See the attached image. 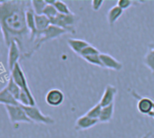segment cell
<instances>
[{"label":"cell","mask_w":154,"mask_h":138,"mask_svg":"<svg viewBox=\"0 0 154 138\" xmlns=\"http://www.w3.org/2000/svg\"><path fill=\"white\" fill-rule=\"evenodd\" d=\"M30 6L31 1H0V32L8 47L12 42L17 43L21 59L30 58L37 51L26 25V11Z\"/></svg>","instance_id":"1"},{"label":"cell","mask_w":154,"mask_h":138,"mask_svg":"<svg viewBox=\"0 0 154 138\" xmlns=\"http://www.w3.org/2000/svg\"><path fill=\"white\" fill-rule=\"evenodd\" d=\"M10 73H11L10 77L13 78V80L16 82V84L20 87V89L22 91H24L29 96V98L31 100L32 106L36 105L35 99V97H34V96H33V94H32L29 86H28V83H27L26 77V75H25V73H24L23 69H22V67H21V65H20L19 63H17L15 65L14 69L12 70V72H10Z\"/></svg>","instance_id":"2"},{"label":"cell","mask_w":154,"mask_h":138,"mask_svg":"<svg viewBox=\"0 0 154 138\" xmlns=\"http://www.w3.org/2000/svg\"><path fill=\"white\" fill-rule=\"evenodd\" d=\"M67 34V31H65L63 28H60L58 27L51 25L47 29H45L43 32H38L35 37V46L37 50L44 45L45 42L58 38L62 36L63 35Z\"/></svg>","instance_id":"3"},{"label":"cell","mask_w":154,"mask_h":138,"mask_svg":"<svg viewBox=\"0 0 154 138\" xmlns=\"http://www.w3.org/2000/svg\"><path fill=\"white\" fill-rule=\"evenodd\" d=\"M5 108L7 110L8 115L9 117L10 123L17 128V125L20 123H32L31 120L28 118L26 111L24 110V107L21 105H5Z\"/></svg>","instance_id":"4"},{"label":"cell","mask_w":154,"mask_h":138,"mask_svg":"<svg viewBox=\"0 0 154 138\" xmlns=\"http://www.w3.org/2000/svg\"><path fill=\"white\" fill-rule=\"evenodd\" d=\"M50 21H51V25L63 28L65 31H67V33L69 34H73L75 32L74 25H75L76 17L73 13L70 15L58 14L54 18L51 19Z\"/></svg>","instance_id":"5"},{"label":"cell","mask_w":154,"mask_h":138,"mask_svg":"<svg viewBox=\"0 0 154 138\" xmlns=\"http://www.w3.org/2000/svg\"><path fill=\"white\" fill-rule=\"evenodd\" d=\"M24 110L26 111L28 118L31 120L32 123H36V124H54V120L53 117L46 115L42 113V111L36 106V105H28V106H24Z\"/></svg>","instance_id":"6"},{"label":"cell","mask_w":154,"mask_h":138,"mask_svg":"<svg viewBox=\"0 0 154 138\" xmlns=\"http://www.w3.org/2000/svg\"><path fill=\"white\" fill-rule=\"evenodd\" d=\"M21 51L17 42H12L8 46V70L12 72L15 65L19 63L21 59Z\"/></svg>","instance_id":"7"},{"label":"cell","mask_w":154,"mask_h":138,"mask_svg":"<svg viewBox=\"0 0 154 138\" xmlns=\"http://www.w3.org/2000/svg\"><path fill=\"white\" fill-rule=\"evenodd\" d=\"M45 102L48 105L56 107L63 104L64 100V95L63 93L57 88H54L49 90L45 95Z\"/></svg>","instance_id":"8"},{"label":"cell","mask_w":154,"mask_h":138,"mask_svg":"<svg viewBox=\"0 0 154 138\" xmlns=\"http://www.w3.org/2000/svg\"><path fill=\"white\" fill-rule=\"evenodd\" d=\"M100 57H101L103 66L104 68L111 69V70H114V71H120L122 69V66H123L122 64L117 59H115L114 57H112V55H110L109 54L101 53Z\"/></svg>","instance_id":"9"},{"label":"cell","mask_w":154,"mask_h":138,"mask_svg":"<svg viewBox=\"0 0 154 138\" xmlns=\"http://www.w3.org/2000/svg\"><path fill=\"white\" fill-rule=\"evenodd\" d=\"M117 95V88L113 86L108 85L105 87V90L103 92V95L102 96V98L99 102L102 107H105L107 105H110L113 104L115 96Z\"/></svg>","instance_id":"10"},{"label":"cell","mask_w":154,"mask_h":138,"mask_svg":"<svg viewBox=\"0 0 154 138\" xmlns=\"http://www.w3.org/2000/svg\"><path fill=\"white\" fill-rule=\"evenodd\" d=\"M99 123V120L97 119H93L89 116H87L86 114L80 116L79 118H77L76 122H75V130H87L90 129L92 127H94V125H96Z\"/></svg>","instance_id":"11"},{"label":"cell","mask_w":154,"mask_h":138,"mask_svg":"<svg viewBox=\"0 0 154 138\" xmlns=\"http://www.w3.org/2000/svg\"><path fill=\"white\" fill-rule=\"evenodd\" d=\"M154 102L149 97H140L138 98L137 109L142 114H149L153 110Z\"/></svg>","instance_id":"12"},{"label":"cell","mask_w":154,"mask_h":138,"mask_svg":"<svg viewBox=\"0 0 154 138\" xmlns=\"http://www.w3.org/2000/svg\"><path fill=\"white\" fill-rule=\"evenodd\" d=\"M67 45H69V47L76 54L80 55L81 53L83 52V50L88 46L90 44L88 42H86L85 40L83 39H75V38H69L67 40Z\"/></svg>","instance_id":"13"},{"label":"cell","mask_w":154,"mask_h":138,"mask_svg":"<svg viewBox=\"0 0 154 138\" xmlns=\"http://www.w3.org/2000/svg\"><path fill=\"white\" fill-rule=\"evenodd\" d=\"M0 104H2L4 105H19V103L10 94V92L7 89V87H4L3 89L0 90Z\"/></svg>","instance_id":"14"},{"label":"cell","mask_w":154,"mask_h":138,"mask_svg":"<svg viewBox=\"0 0 154 138\" xmlns=\"http://www.w3.org/2000/svg\"><path fill=\"white\" fill-rule=\"evenodd\" d=\"M123 14V10L122 8H120L117 5H115L114 7H112V8H110V10L108 11L107 14V20L110 26H113L118 19L122 17V15Z\"/></svg>","instance_id":"15"},{"label":"cell","mask_w":154,"mask_h":138,"mask_svg":"<svg viewBox=\"0 0 154 138\" xmlns=\"http://www.w3.org/2000/svg\"><path fill=\"white\" fill-rule=\"evenodd\" d=\"M35 27L37 32H43L51 26V21L45 15H35Z\"/></svg>","instance_id":"16"},{"label":"cell","mask_w":154,"mask_h":138,"mask_svg":"<svg viewBox=\"0 0 154 138\" xmlns=\"http://www.w3.org/2000/svg\"><path fill=\"white\" fill-rule=\"evenodd\" d=\"M114 114V104L103 107L101 115L99 117V123H108L112 120Z\"/></svg>","instance_id":"17"},{"label":"cell","mask_w":154,"mask_h":138,"mask_svg":"<svg viewBox=\"0 0 154 138\" xmlns=\"http://www.w3.org/2000/svg\"><path fill=\"white\" fill-rule=\"evenodd\" d=\"M7 89L10 92V94L17 99V101L18 100L19 98V96H20V93H21V89L20 87L16 84V82L13 80V78L10 77L9 79H8V85H7ZM18 102V101H17Z\"/></svg>","instance_id":"18"},{"label":"cell","mask_w":154,"mask_h":138,"mask_svg":"<svg viewBox=\"0 0 154 138\" xmlns=\"http://www.w3.org/2000/svg\"><path fill=\"white\" fill-rule=\"evenodd\" d=\"M45 0H32L31 6L35 15H43L44 9L46 7Z\"/></svg>","instance_id":"19"},{"label":"cell","mask_w":154,"mask_h":138,"mask_svg":"<svg viewBox=\"0 0 154 138\" xmlns=\"http://www.w3.org/2000/svg\"><path fill=\"white\" fill-rule=\"evenodd\" d=\"M144 64L149 70L154 72V47H151L144 57Z\"/></svg>","instance_id":"20"},{"label":"cell","mask_w":154,"mask_h":138,"mask_svg":"<svg viewBox=\"0 0 154 138\" xmlns=\"http://www.w3.org/2000/svg\"><path fill=\"white\" fill-rule=\"evenodd\" d=\"M54 7L57 10L58 14H63V15H70L72 14V12L70 10L68 6L61 0H55V2L54 3Z\"/></svg>","instance_id":"21"},{"label":"cell","mask_w":154,"mask_h":138,"mask_svg":"<svg viewBox=\"0 0 154 138\" xmlns=\"http://www.w3.org/2000/svg\"><path fill=\"white\" fill-rule=\"evenodd\" d=\"M102 109H103V107H102L101 105L98 103L97 105H95L94 106H93L85 114H86L87 116L93 118V119H97V120H99V117H100V115H101Z\"/></svg>","instance_id":"22"},{"label":"cell","mask_w":154,"mask_h":138,"mask_svg":"<svg viewBox=\"0 0 154 138\" xmlns=\"http://www.w3.org/2000/svg\"><path fill=\"white\" fill-rule=\"evenodd\" d=\"M86 62H88L91 64L99 66V67H103L102 61H101V57H100V54L99 55H88V56H84L83 57Z\"/></svg>","instance_id":"23"},{"label":"cell","mask_w":154,"mask_h":138,"mask_svg":"<svg viewBox=\"0 0 154 138\" xmlns=\"http://www.w3.org/2000/svg\"><path fill=\"white\" fill-rule=\"evenodd\" d=\"M43 15H45L46 17H48L51 20L58 15V12L54 7V5H46V7L44 9Z\"/></svg>","instance_id":"24"},{"label":"cell","mask_w":154,"mask_h":138,"mask_svg":"<svg viewBox=\"0 0 154 138\" xmlns=\"http://www.w3.org/2000/svg\"><path fill=\"white\" fill-rule=\"evenodd\" d=\"M99 54H101V53H100V51L96 47H94L92 45H89L88 46H86L83 50V52L81 53L80 56L84 57V56H88V55H99Z\"/></svg>","instance_id":"25"},{"label":"cell","mask_w":154,"mask_h":138,"mask_svg":"<svg viewBox=\"0 0 154 138\" xmlns=\"http://www.w3.org/2000/svg\"><path fill=\"white\" fill-rule=\"evenodd\" d=\"M132 5H133V1H131V0H119L117 2V6L120 8H122L123 11L131 8Z\"/></svg>","instance_id":"26"},{"label":"cell","mask_w":154,"mask_h":138,"mask_svg":"<svg viewBox=\"0 0 154 138\" xmlns=\"http://www.w3.org/2000/svg\"><path fill=\"white\" fill-rule=\"evenodd\" d=\"M104 1L103 0H93L92 1V8L94 11H99L103 7Z\"/></svg>","instance_id":"27"},{"label":"cell","mask_w":154,"mask_h":138,"mask_svg":"<svg viewBox=\"0 0 154 138\" xmlns=\"http://www.w3.org/2000/svg\"><path fill=\"white\" fill-rule=\"evenodd\" d=\"M149 136H150V133H146L142 138H149Z\"/></svg>","instance_id":"28"},{"label":"cell","mask_w":154,"mask_h":138,"mask_svg":"<svg viewBox=\"0 0 154 138\" xmlns=\"http://www.w3.org/2000/svg\"><path fill=\"white\" fill-rule=\"evenodd\" d=\"M149 115L150 117H152V118L154 119V113H153V112H151V113H150V114H149Z\"/></svg>","instance_id":"29"},{"label":"cell","mask_w":154,"mask_h":138,"mask_svg":"<svg viewBox=\"0 0 154 138\" xmlns=\"http://www.w3.org/2000/svg\"><path fill=\"white\" fill-rule=\"evenodd\" d=\"M152 112L154 113V104H153V110H152Z\"/></svg>","instance_id":"30"},{"label":"cell","mask_w":154,"mask_h":138,"mask_svg":"<svg viewBox=\"0 0 154 138\" xmlns=\"http://www.w3.org/2000/svg\"><path fill=\"white\" fill-rule=\"evenodd\" d=\"M152 74H153V75H154V72H153V73H152Z\"/></svg>","instance_id":"31"}]
</instances>
